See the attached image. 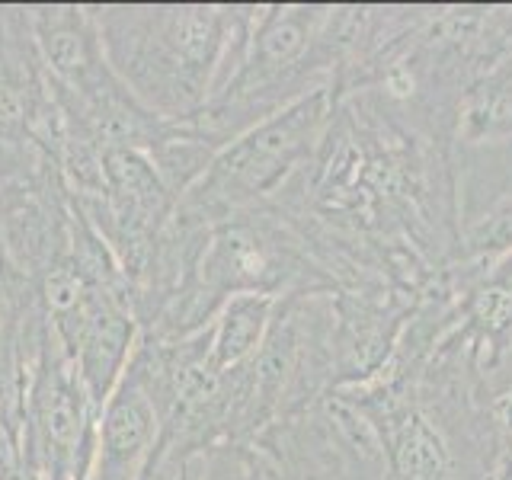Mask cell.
Listing matches in <instances>:
<instances>
[{"label":"cell","instance_id":"obj_1","mask_svg":"<svg viewBox=\"0 0 512 480\" xmlns=\"http://www.w3.org/2000/svg\"><path fill=\"white\" fill-rule=\"evenodd\" d=\"M93 20L112 71L135 100L170 125L196 122L234 80L244 10L196 4H106Z\"/></svg>","mask_w":512,"mask_h":480},{"label":"cell","instance_id":"obj_2","mask_svg":"<svg viewBox=\"0 0 512 480\" xmlns=\"http://www.w3.org/2000/svg\"><path fill=\"white\" fill-rule=\"evenodd\" d=\"M96 413L84 381L48 333L23 388V452L42 480H93Z\"/></svg>","mask_w":512,"mask_h":480},{"label":"cell","instance_id":"obj_3","mask_svg":"<svg viewBox=\"0 0 512 480\" xmlns=\"http://www.w3.org/2000/svg\"><path fill=\"white\" fill-rule=\"evenodd\" d=\"M0 244L7 269L36 285L71 247V199L36 144H0Z\"/></svg>","mask_w":512,"mask_h":480},{"label":"cell","instance_id":"obj_4","mask_svg":"<svg viewBox=\"0 0 512 480\" xmlns=\"http://www.w3.org/2000/svg\"><path fill=\"white\" fill-rule=\"evenodd\" d=\"M314 122L317 103L304 100L266 119L263 125L250 128L231 144H221V151L202 173V180L176 202V212L212 228L221 218H228V212L240 202L263 196L301 154Z\"/></svg>","mask_w":512,"mask_h":480},{"label":"cell","instance_id":"obj_5","mask_svg":"<svg viewBox=\"0 0 512 480\" xmlns=\"http://www.w3.org/2000/svg\"><path fill=\"white\" fill-rule=\"evenodd\" d=\"M48 324L74 372L84 381L96 413H103L141 340L135 298L122 288L90 282L84 295L71 308L48 317Z\"/></svg>","mask_w":512,"mask_h":480},{"label":"cell","instance_id":"obj_6","mask_svg":"<svg viewBox=\"0 0 512 480\" xmlns=\"http://www.w3.org/2000/svg\"><path fill=\"white\" fill-rule=\"evenodd\" d=\"M160 416L141 378L125 368L96 423L93 480H151Z\"/></svg>","mask_w":512,"mask_h":480},{"label":"cell","instance_id":"obj_7","mask_svg":"<svg viewBox=\"0 0 512 480\" xmlns=\"http://www.w3.org/2000/svg\"><path fill=\"white\" fill-rule=\"evenodd\" d=\"M52 90L36 52L26 7H0V144H26Z\"/></svg>","mask_w":512,"mask_h":480},{"label":"cell","instance_id":"obj_8","mask_svg":"<svg viewBox=\"0 0 512 480\" xmlns=\"http://www.w3.org/2000/svg\"><path fill=\"white\" fill-rule=\"evenodd\" d=\"M272 295L266 292H240L221 304V314L208 327V365L218 375L247 365V359L263 346V333L269 327Z\"/></svg>","mask_w":512,"mask_h":480},{"label":"cell","instance_id":"obj_9","mask_svg":"<svg viewBox=\"0 0 512 480\" xmlns=\"http://www.w3.org/2000/svg\"><path fill=\"white\" fill-rule=\"evenodd\" d=\"M397 464L407 480H439L442 474V445L423 420H407L397 436Z\"/></svg>","mask_w":512,"mask_h":480},{"label":"cell","instance_id":"obj_10","mask_svg":"<svg viewBox=\"0 0 512 480\" xmlns=\"http://www.w3.org/2000/svg\"><path fill=\"white\" fill-rule=\"evenodd\" d=\"M0 269H7V260H4V244H0Z\"/></svg>","mask_w":512,"mask_h":480}]
</instances>
